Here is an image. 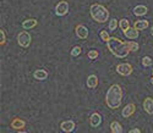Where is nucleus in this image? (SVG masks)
<instances>
[{
  "instance_id": "nucleus-1",
  "label": "nucleus",
  "mask_w": 153,
  "mask_h": 133,
  "mask_svg": "<svg viewBox=\"0 0 153 133\" xmlns=\"http://www.w3.org/2000/svg\"><path fill=\"white\" fill-rule=\"evenodd\" d=\"M107 48L114 56H117L119 59L126 58L129 55V52H131L127 43L123 42L121 39H119L117 37H110V39L107 42Z\"/></svg>"
},
{
  "instance_id": "nucleus-2",
  "label": "nucleus",
  "mask_w": 153,
  "mask_h": 133,
  "mask_svg": "<svg viewBox=\"0 0 153 133\" xmlns=\"http://www.w3.org/2000/svg\"><path fill=\"white\" fill-rule=\"evenodd\" d=\"M123 100V89L119 84H113L107 92L105 95V104L109 109L117 110L120 108Z\"/></svg>"
},
{
  "instance_id": "nucleus-3",
  "label": "nucleus",
  "mask_w": 153,
  "mask_h": 133,
  "mask_svg": "<svg viewBox=\"0 0 153 133\" xmlns=\"http://www.w3.org/2000/svg\"><path fill=\"white\" fill-rule=\"evenodd\" d=\"M90 14H91V17L99 23H104L109 20L108 9L100 4H92L90 7Z\"/></svg>"
},
{
  "instance_id": "nucleus-4",
  "label": "nucleus",
  "mask_w": 153,
  "mask_h": 133,
  "mask_svg": "<svg viewBox=\"0 0 153 133\" xmlns=\"http://www.w3.org/2000/svg\"><path fill=\"white\" fill-rule=\"evenodd\" d=\"M31 42H32V37H31V34L28 32L22 31V32L19 33V35H17V43H19L20 47L28 48L31 45Z\"/></svg>"
},
{
  "instance_id": "nucleus-5",
  "label": "nucleus",
  "mask_w": 153,
  "mask_h": 133,
  "mask_svg": "<svg viewBox=\"0 0 153 133\" xmlns=\"http://www.w3.org/2000/svg\"><path fill=\"white\" fill-rule=\"evenodd\" d=\"M69 12V3L65 1V0H61V1H59L55 6V14L56 16H65L66 14Z\"/></svg>"
},
{
  "instance_id": "nucleus-6",
  "label": "nucleus",
  "mask_w": 153,
  "mask_h": 133,
  "mask_svg": "<svg viewBox=\"0 0 153 133\" xmlns=\"http://www.w3.org/2000/svg\"><path fill=\"white\" fill-rule=\"evenodd\" d=\"M132 66L127 62H123V64H119L117 66V72L120 75V76H130L132 73Z\"/></svg>"
},
{
  "instance_id": "nucleus-7",
  "label": "nucleus",
  "mask_w": 153,
  "mask_h": 133,
  "mask_svg": "<svg viewBox=\"0 0 153 133\" xmlns=\"http://www.w3.org/2000/svg\"><path fill=\"white\" fill-rule=\"evenodd\" d=\"M135 111H136V105L134 103H130V104H127V105L124 106V109L121 111V115L125 118H129L130 116H132L135 114Z\"/></svg>"
},
{
  "instance_id": "nucleus-8",
  "label": "nucleus",
  "mask_w": 153,
  "mask_h": 133,
  "mask_svg": "<svg viewBox=\"0 0 153 133\" xmlns=\"http://www.w3.org/2000/svg\"><path fill=\"white\" fill-rule=\"evenodd\" d=\"M10 126H11V128H14L15 131H22V128L26 127V121H25L23 118L15 117V118L11 121Z\"/></svg>"
},
{
  "instance_id": "nucleus-9",
  "label": "nucleus",
  "mask_w": 153,
  "mask_h": 133,
  "mask_svg": "<svg viewBox=\"0 0 153 133\" xmlns=\"http://www.w3.org/2000/svg\"><path fill=\"white\" fill-rule=\"evenodd\" d=\"M75 32H76L77 38H80V39H86L88 37V30H87V27H85L83 24H77L76 26Z\"/></svg>"
},
{
  "instance_id": "nucleus-10",
  "label": "nucleus",
  "mask_w": 153,
  "mask_h": 133,
  "mask_svg": "<svg viewBox=\"0 0 153 133\" xmlns=\"http://www.w3.org/2000/svg\"><path fill=\"white\" fill-rule=\"evenodd\" d=\"M100 123H102V116H100V114L93 112V114L91 115V117H90V125H91L92 127L97 128L98 126H100Z\"/></svg>"
},
{
  "instance_id": "nucleus-11",
  "label": "nucleus",
  "mask_w": 153,
  "mask_h": 133,
  "mask_svg": "<svg viewBox=\"0 0 153 133\" xmlns=\"http://www.w3.org/2000/svg\"><path fill=\"white\" fill-rule=\"evenodd\" d=\"M75 122L74 121H71V120H69V121H64V122H61L60 123V128H61V131L62 132H72L74 129H75Z\"/></svg>"
},
{
  "instance_id": "nucleus-12",
  "label": "nucleus",
  "mask_w": 153,
  "mask_h": 133,
  "mask_svg": "<svg viewBox=\"0 0 153 133\" xmlns=\"http://www.w3.org/2000/svg\"><path fill=\"white\" fill-rule=\"evenodd\" d=\"M143 109H145V111L148 114V115H153V99L152 98H146L145 100H143Z\"/></svg>"
},
{
  "instance_id": "nucleus-13",
  "label": "nucleus",
  "mask_w": 153,
  "mask_h": 133,
  "mask_svg": "<svg viewBox=\"0 0 153 133\" xmlns=\"http://www.w3.org/2000/svg\"><path fill=\"white\" fill-rule=\"evenodd\" d=\"M86 83H87V87L91 88V89L97 88V86H98V77L96 75H90V76L87 77Z\"/></svg>"
},
{
  "instance_id": "nucleus-14",
  "label": "nucleus",
  "mask_w": 153,
  "mask_h": 133,
  "mask_svg": "<svg viewBox=\"0 0 153 133\" xmlns=\"http://www.w3.org/2000/svg\"><path fill=\"white\" fill-rule=\"evenodd\" d=\"M33 77H34V79H37V81H44V79L48 78V72L45 70H42V69L36 70L33 72Z\"/></svg>"
},
{
  "instance_id": "nucleus-15",
  "label": "nucleus",
  "mask_w": 153,
  "mask_h": 133,
  "mask_svg": "<svg viewBox=\"0 0 153 133\" xmlns=\"http://www.w3.org/2000/svg\"><path fill=\"white\" fill-rule=\"evenodd\" d=\"M138 34H140V31H137L135 27H130L129 30L124 31V35L129 39H136L138 37Z\"/></svg>"
},
{
  "instance_id": "nucleus-16",
  "label": "nucleus",
  "mask_w": 153,
  "mask_h": 133,
  "mask_svg": "<svg viewBox=\"0 0 153 133\" xmlns=\"http://www.w3.org/2000/svg\"><path fill=\"white\" fill-rule=\"evenodd\" d=\"M148 26H149V22L147 20H138V21H135L134 23V27L137 31H145Z\"/></svg>"
},
{
  "instance_id": "nucleus-17",
  "label": "nucleus",
  "mask_w": 153,
  "mask_h": 133,
  "mask_svg": "<svg viewBox=\"0 0 153 133\" xmlns=\"http://www.w3.org/2000/svg\"><path fill=\"white\" fill-rule=\"evenodd\" d=\"M38 21L36 18H28V20H25L22 22V28L23 30H31V28H34L37 26Z\"/></svg>"
},
{
  "instance_id": "nucleus-18",
  "label": "nucleus",
  "mask_w": 153,
  "mask_h": 133,
  "mask_svg": "<svg viewBox=\"0 0 153 133\" xmlns=\"http://www.w3.org/2000/svg\"><path fill=\"white\" fill-rule=\"evenodd\" d=\"M147 12H148V9H147V6H145V5H137V6H135V9H134V14H135L136 16H145Z\"/></svg>"
},
{
  "instance_id": "nucleus-19",
  "label": "nucleus",
  "mask_w": 153,
  "mask_h": 133,
  "mask_svg": "<svg viewBox=\"0 0 153 133\" xmlns=\"http://www.w3.org/2000/svg\"><path fill=\"white\" fill-rule=\"evenodd\" d=\"M110 131L113 133H121L123 132V126L118 121H113L110 123Z\"/></svg>"
},
{
  "instance_id": "nucleus-20",
  "label": "nucleus",
  "mask_w": 153,
  "mask_h": 133,
  "mask_svg": "<svg viewBox=\"0 0 153 133\" xmlns=\"http://www.w3.org/2000/svg\"><path fill=\"white\" fill-rule=\"evenodd\" d=\"M119 27L123 30V32H124V31H126V30H129V28L131 27L129 20H126V18H121V20L119 21Z\"/></svg>"
},
{
  "instance_id": "nucleus-21",
  "label": "nucleus",
  "mask_w": 153,
  "mask_h": 133,
  "mask_svg": "<svg viewBox=\"0 0 153 133\" xmlns=\"http://www.w3.org/2000/svg\"><path fill=\"white\" fill-rule=\"evenodd\" d=\"M118 26H119V22L117 21V18H111L109 21V26H108V28L109 31H115L118 28Z\"/></svg>"
},
{
  "instance_id": "nucleus-22",
  "label": "nucleus",
  "mask_w": 153,
  "mask_h": 133,
  "mask_svg": "<svg viewBox=\"0 0 153 133\" xmlns=\"http://www.w3.org/2000/svg\"><path fill=\"white\" fill-rule=\"evenodd\" d=\"M99 37H100V39L103 42H108L109 39H110V35H109V33H108V31L107 30H103V31H100V33H99Z\"/></svg>"
},
{
  "instance_id": "nucleus-23",
  "label": "nucleus",
  "mask_w": 153,
  "mask_h": 133,
  "mask_svg": "<svg viewBox=\"0 0 153 133\" xmlns=\"http://www.w3.org/2000/svg\"><path fill=\"white\" fill-rule=\"evenodd\" d=\"M141 62H142V65L145 66V67H149V66L153 65V60H152L149 56H143Z\"/></svg>"
},
{
  "instance_id": "nucleus-24",
  "label": "nucleus",
  "mask_w": 153,
  "mask_h": 133,
  "mask_svg": "<svg viewBox=\"0 0 153 133\" xmlns=\"http://www.w3.org/2000/svg\"><path fill=\"white\" fill-rule=\"evenodd\" d=\"M126 43H127V45H129L130 51H138V49H140L138 43H136V42H126Z\"/></svg>"
},
{
  "instance_id": "nucleus-25",
  "label": "nucleus",
  "mask_w": 153,
  "mask_h": 133,
  "mask_svg": "<svg viewBox=\"0 0 153 133\" xmlns=\"http://www.w3.org/2000/svg\"><path fill=\"white\" fill-rule=\"evenodd\" d=\"M81 52H82L81 47H74V48H72V50H71V56L76 58V56H79V55L81 54Z\"/></svg>"
},
{
  "instance_id": "nucleus-26",
  "label": "nucleus",
  "mask_w": 153,
  "mask_h": 133,
  "mask_svg": "<svg viewBox=\"0 0 153 133\" xmlns=\"http://www.w3.org/2000/svg\"><path fill=\"white\" fill-rule=\"evenodd\" d=\"M98 51L97 50H90V51H88V54H87V56L88 58H90L91 60H94V59H97L98 58Z\"/></svg>"
},
{
  "instance_id": "nucleus-27",
  "label": "nucleus",
  "mask_w": 153,
  "mask_h": 133,
  "mask_svg": "<svg viewBox=\"0 0 153 133\" xmlns=\"http://www.w3.org/2000/svg\"><path fill=\"white\" fill-rule=\"evenodd\" d=\"M0 34H1V41H0V44L4 45V44H5V42H6V35H5V31H4L3 28L0 30Z\"/></svg>"
},
{
  "instance_id": "nucleus-28",
  "label": "nucleus",
  "mask_w": 153,
  "mask_h": 133,
  "mask_svg": "<svg viewBox=\"0 0 153 133\" xmlns=\"http://www.w3.org/2000/svg\"><path fill=\"white\" fill-rule=\"evenodd\" d=\"M130 133H141V129L140 128H134V129H130Z\"/></svg>"
},
{
  "instance_id": "nucleus-29",
  "label": "nucleus",
  "mask_w": 153,
  "mask_h": 133,
  "mask_svg": "<svg viewBox=\"0 0 153 133\" xmlns=\"http://www.w3.org/2000/svg\"><path fill=\"white\" fill-rule=\"evenodd\" d=\"M151 34L153 35V26H152V28H151Z\"/></svg>"
},
{
  "instance_id": "nucleus-30",
  "label": "nucleus",
  "mask_w": 153,
  "mask_h": 133,
  "mask_svg": "<svg viewBox=\"0 0 153 133\" xmlns=\"http://www.w3.org/2000/svg\"><path fill=\"white\" fill-rule=\"evenodd\" d=\"M151 83L153 84V76H152V78H151Z\"/></svg>"
},
{
  "instance_id": "nucleus-31",
  "label": "nucleus",
  "mask_w": 153,
  "mask_h": 133,
  "mask_svg": "<svg viewBox=\"0 0 153 133\" xmlns=\"http://www.w3.org/2000/svg\"><path fill=\"white\" fill-rule=\"evenodd\" d=\"M152 76H153V69H152Z\"/></svg>"
}]
</instances>
